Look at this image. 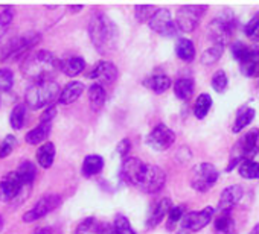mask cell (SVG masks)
Returning <instances> with one entry per match:
<instances>
[{"instance_id": "cell-17", "label": "cell", "mask_w": 259, "mask_h": 234, "mask_svg": "<svg viewBox=\"0 0 259 234\" xmlns=\"http://www.w3.org/2000/svg\"><path fill=\"white\" fill-rule=\"evenodd\" d=\"M242 187L235 184V186H229L226 187L221 195H220V201H218V211H230L241 199H242Z\"/></svg>"}, {"instance_id": "cell-42", "label": "cell", "mask_w": 259, "mask_h": 234, "mask_svg": "<svg viewBox=\"0 0 259 234\" xmlns=\"http://www.w3.org/2000/svg\"><path fill=\"white\" fill-rule=\"evenodd\" d=\"M183 214H185V208H183L182 205L171 207V210H169V213H168V229H172L174 225H176L177 222L182 220Z\"/></svg>"}, {"instance_id": "cell-43", "label": "cell", "mask_w": 259, "mask_h": 234, "mask_svg": "<svg viewBox=\"0 0 259 234\" xmlns=\"http://www.w3.org/2000/svg\"><path fill=\"white\" fill-rule=\"evenodd\" d=\"M98 228H99V225H98L96 219H95V217H87V219H84V220L78 225L76 231H78L79 234H90V232L98 231Z\"/></svg>"}, {"instance_id": "cell-53", "label": "cell", "mask_w": 259, "mask_h": 234, "mask_svg": "<svg viewBox=\"0 0 259 234\" xmlns=\"http://www.w3.org/2000/svg\"><path fill=\"white\" fill-rule=\"evenodd\" d=\"M5 34H7V31H4L2 28H0V38H2V37H4Z\"/></svg>"}, {"instance_id": "cell-24", "label": "cell", "mask_w": 259, "mask_h": 234, "mask_svg": "<svg viewBox=\"0 0 259 234\" xmlns=\"http://www.w3.org/2000/svg\"><path fill=\"white\" fill-rule=\"evenodd\" d=\"M171 79L166 76V75H153V76H148L145 81H144V85L148 88V90H151V91H154L156 94H162V93H165L166 90H169V87H171Z\"/></svg>"}, {"instance_id": "cell-51", "label": "cell", "mask_w": 259, "mask_h": 234, "mask_svg": "<svg viewBox=\"0 0 259 234\" xmlns=\"http://www.w3.org/2000/svg\"><path fill=\"white\" fill-rule=\"evenodd\" d=\"M176 234H189V231H186V229H180V231H177Z\"/></svg>"}, {"instance_id": "cell-10", "label": "cell", "mask_w": 259, "mask_h": 234, "mask_svg": "<svg viewBox=\"0 0 259 234\" xmlns=\"http://www.w3.org/2000/svg\"><path fill=\"white\" fill-rule=\"evenodd\" d=\"M165 183H166V173L163 172V169L154 164H147L139 187L145 193H157L163 189Z\"/></svg>"}, {"instance_id": "cell-16", "label": "cell", "mask_w": 259, "mask_h": 234, "mask_svg": "<svg viewBox=\"0 0 259 234\" xmlns=\"http://www.w3.org/2000/svg\"><path fill=\"white\" fill-rule=\"evenodd\" d=\"M117 67L113 64V63H108V61H99L90 72L89 78L90 79H95V81H99L101 82H105V84H111L117 79Z\"/></svg>"}, {"instance_id": "cell-47", "label": "cell", "mask_w": 259, "mask_h": 234, "mask_svg": "<svg viewBox=\"0 0 259 234\" xmlns=\"http://www.w3.org/2000/svg\"><path fill=\"white\" fill-rule=\"evenodd\" d=\"M98 234H114V231L110 225H99Z\"/></svg>"}, {"instance_id": "cell-21", "label": "cell", "mask_w": 259, "mask_h": 234, "mask_svg": "<svg viewBox=\"0 0 259 234\" xmlns=\"http://www.w3.org/2000/svg\"><path fill=\"white\" fill-rule=\"evenodd\" d=\"M51 131H52V122H40L38 127H35L34 130H31V131L25 136V140H26V143H29V145L43 143V142L51 136Z\"/></svg>"}, {"instance_id": "cell-31", "label": "cell", "mask_w": 259, "mask_h": 234, "mask_svg": "<svg viewBox=\"0 0 259 234\" xmlns=\"http://www.w3.org/2000/svg\"><path fill=\"white\" fill-rule=\"evenodd\" d=\"M238 172L245 180H259V163L253 160H242L238 164Z\"/></svg>"}, {"instance_id": "cell-26", "label": "cell", "mask_w": 259, "mask_h": 234, "mask_svg": "<svg viewBox=\"0 0 259 234\" xmlns=\"http://www.w3.org/2000/svg\"><path fill=\"white\" fill-rule=\"evenodd\" d=\"M104 169V158L101 155H87L82 163V175L90 178L93 175H98Z\"/></svg>"}, {"instance_id": "cell-2", "label": "cell", "mask_w": 259, "mask_h": 234, "mask_svg": "<svg viewBox=\"0 0 259 234\" xmlns=\"http://www.w3.org/2000/svg\"><path fill=\"white\" fill-rule=\"evenodd\" d=\"M58 67H60V61L52 52L37 50L25 58V61L20 66V70L25 78L31 79L32 82H40V81H51V78L55 75Z\"/></svg>"}, {"instance_id": "cell-32", "label": "cell", "mask_w": 259, "mask_h": 234, "mask_svg": "<svg viewBox=\"0 0 259 234\" xmlns=\"http://www.w3.org/2000/svg\"><path fill=\"white\" fill-rule=\"evenodd\" d=\"M212 106V97L207 94V93H201L197 100H195V105H194V114L197 119H204L207 115L209 109Z\"/></svg>"}, {"instance_id": "cell-25", "label": "cell", "mask_w": 259, "mask_h": 234, "mask_svg": "<svg viewBox=\"0 0 259 234\" xmlns=\"http://www.w3.org/2000/svg\"><path fill=\"white\" fill-rule=\"evenodd\" d=\"M55 154H57V151H55V145H54L52 142H48V143H45V145H41V146L38 148V151H37L35 157H37L38 164H40L43 169H49V167L54 164Z\"/></svg>"}, {"instance_id": "cell-40", "label": "cell", "mask_w": 259, "mask_h": 234, "mask_svg": "<svg viewBox=\"0 0 259 234\" xmlns=\"http://www.w3.org/2000/svg\"><path fill=\"white\" fill-rule=\"evenodd\" d=\"M156 7H151V5H142V7H136L135 8V17L141 22V23H148V20L151 19V16L156 13Z\"/></svg>"}, {"instance_id": "cell-27", "label": "cell", "mask_w": 259, "mask_h": 234, "mask_svg": "<svg viewBox=\"0 0 259 234\" xmlns=\"http://www.w3.org/2000/svg\"><path fill=\"white\" fill-rule=\"evenodd\" d=\"M176 53L182 61L191 63L195 58V46L188 38H179L176 43Z\"/></svg>"}, {"instance_id": "cell-44", "label": "cell", "mask_w": 259, "mask_h": 234, "mask_svg": "<svg viewBox=\"0 0 259 234\" xmlns=\"http://www.w3.org/2000/svg\"><path fill=\"white\" fill-rule=\"evenodd\" d=\"M13 19H14V10L11 7H5L2 13H0V28L4 31H8L13 23Z\"/></svg>"}, {"instance_id": "cell-48", "label": "cell", "mask_w": 259, "mask_h": 234, "mask_svg": "<svg viewBox=\"0 0 259 234\" xmlns=\"http://www.w3.org/2000/svg\"><path fill=\"white\" fill-rule=\"evenodd\" d=\"M52 231L49 229V228H40V229H37L35 231V234H51Z\"/></svg>"}, {"instance_id": "cell-29", "label": "cell", "mask_w": 259, "mask_h": 234, "mask_svg": "<svg viewBox=\"0 0 259 234\" xmlns=\"http://www.w3.org/2000/svg\"><path fill=\"white\" fill-rule=\"evenodd\" d=\"M194 79L191 78H180L174 82V93L180 100H188L194 93Z\"/></svg>"}, {"instance_id": "cell-9", "label": "cell", "mask_w": 259, "mask_h": 234, "mask_svg": "<svg viewBox=\"0 0 259 234\" xmlns=\"http://www.w3.org/2000/svg\"><path fill=\"white\" fill-rule=\"evenodd\" d=\"M215 216V208L213 207H204L201 211H189L185 213L180 223H182V229H186L189 232H197L200 229H203L204 226L209 225L210 220H213Z\"/></svg>"}, {"instance_id": "cell-39", "label": "cell", "mask_w": 259, "mask_h": 234, "mask_svg": "<svg viewBox=\"0 0 259 234\" xmlns=\"http://www.w3.org/2000/svg\"><path fill=\"white\" fill-rule=\"evenodd\" d=\"M14 85V75L10 69H0V91H10Z\"/></svg>"}, {"instance_id": "cell-23", "label": "cell", "mask_w": 259, "mask_h": 234, "mask_svg": "<svg viewBox=\"0 0 259 234\" xmlns=\"http://www.w3.org/2000/svg\"><path fill=\"white\" fill-rule=\"evenodd\" d=\"M215 234H235V220L230 211H221L213 220Z\"/></svg>"}, {"instance_id": "cell-3", "label": "cell", "mask_w": 259, "mask_h": 234, "mask_svg": "<svg viewBox=\"0 0 259 234\" xmlns=\"http://www.w3.org/2000/svg\"><path fill=\"white\" fill-rule=\"evenodd\" d=\"M60 94V87L55 81H40V82H32L31 87H28L25 99L26 103L32 109H40L43 106L52 105V102L58 97Z\"/></svg>"}, {"instance_id": "cell-46", "label": "cell", "mask_w": 259, "mask_h": 234, "mask_svg": "<svg viewBox=\"0 0 259 234\" xmlns=\"http://www.w3.org/2000/svg\"><path fill=\"white\" fill-rule=\"evenodd\" d=\"M130 148H132V145H130V140H122L119 145H117V152L125 158L126 157V154H128V151H130Z\"/></svg>"}, {"instance_id": "cell-38", "label": "cell", "mask_w": 259, "mask_h": 234, "mask_svg": "<svg viewBox=\"0 0 259 234\" xmlns=\"http://www.w3.org/2000/svg\"><path fill=\"white\" fill-rule=\"evenodd\" d=\"M227 85H229V79H227L226 72L224 70H217L215 75L212 76V88L217 93H224L227 90Z\"/></svg>"}, {"instance_id": "cell-5", "label": "cell", "mask_w": 259, "mask_h": 234, "mask_svg": "<svg viewBox=\"0 0 259 234\" xmlns=\"http://www.w3.org/2000/svg\"><path fill=\"white\" fill-rule=\"evenodd\" d=\"M236 28H238V20L229 11V13H224V14L218 16L217 19H213L209 23L207 37L212 41V44L226 46L230 41V38L233 37Z\"/></svg>"}, {"instance_id": "cell-37", "label": "cell", "mask_w": 259, "mask_h": 234, "mask_svg": "<svg viewBox=\"0 0 259 234\" xmlns=\"http://www.w3.org/2000/svg\"><path fill=\"white\" fill-rule=\"evenodd\" d=\"M113 231L114 234H136V231L130 225L128 219L123 214H117L113 222Z\"/></svg>"}, {"instance_id": "cell-19", "label": "cell", "mask_w": 259, "mask_h": 234, "mask_svg": "<svg viewBox=\"0 0 259 234\" xmlns=\"http://www.w3.org/2000/svg\"><path fill=\"white\" fill-rule=\"evenodd\" d=\"M82 91H84V84L82 82H79V81L67 82L63 87V90L60 91V94H58V102L61 105H70L76 99H79V96L82 94Z\"/></svg>"}, {"instance_id": "cell-7", "label": "cell", "mask_w": 259, "mask_h": 234, "mask_svg": "<svg viewBox=\"0 0 259 234\" xmlns=\"http://www.w3.org/2000/svg\"><path fill=\"white\" fill-rule=\"evenodd\" d=\"M207 11L206 5H185L180 7L176 17V26L182 32H192L200 25L204 13Z\"/></svg>"}, {"instance_id": "cell-33", "label": "cell", "mask_w": 259, "mask_h": 234, "mask_svg": "<svg viewBox=\"0 0 259 234\" xmlns=\"http://www.w3.org/2000/svg\"><path fill=\"white\" fill-rule=\"evenodd\" d=\"M25 119H26V105L25 103H17L10 115V124L13 130H22L25 125Z\"/></svg>"}, {"instance_id": "cell-8", "label": "cell", "mask_w": 259, "mask_h": 234, "mask_svg": "<svg viewBox=\"0 0 259 234\" xmlns=\"http://www.w3.org/2000/svg\"><path fill=\"white\" fill-rule=\"evenodd\" d=\"M148 26L151 31L163 35V37H176L179 29L176 26V22L172 20V16L169 10L166 8H157L156 13L148 20Z\"/></svg>"}, {"instance_id": "cell-30", "label": "cell", "mask_w": 259, "mask_h": 234, "mask_svg": "<svg viewBox=\"0 0 259 234\" xmlns=\"http://www.w3.org/2000/svg\"><path fill=\"white\" fill-rule=\"evenodd\" d=\"M16 175L19 177L20 183L23 186H31L32 181L35 180V175H37V169L35 166L31 163V161H23L20 163V166L17 167V170H14Z\"/></svg>"}, {"instance_id": "cell-6", "label": "cell", "mask_w": 259, "mask_h": 234, "mask_svg": "<svg viewBox=\"0 0 259 234\" xmlns=\"http://www.w3.org/2000/svg\"><path fill=\"white\" fill-rule=\"evenodd\" d=\"M220 172L210 163H200L191 170V187L200 193L210 190L218 181Z\"/></svg>"}, {"instance_id": "cell-14", "label": "cell", "mask_w": 259, "mask_h": 234, "mask_svg": "<svg viewBox=\"0 0 259 234\" xmlns=\"http://www.w3.org/2000/svg\"><path fill=\"white\" fill-rule=\"evenodd\" d=\"M145 163L136 157H125L120 167V177L125 183L132 186H139L142 175L145 172Z\"/></svg>"}, {"instance_id": "cell-36", "label": "cell", "mask_w": 259, "mask_h": 234, "mask_svg": "<svg viewBox=\"0 0 259 234\" xmlns=\"http://www.w3.org/2000/svg\"><path fill=\"white\" fill-rule=\"evenodd\" d=\"M251 53V47L244 44L242 41H235L232 44V55L238 61V64H242Z\"/></svg>"}, {"instance_id": "cell-22", "label": "cell", "mask_w": 259, "mask_h": 234, "mask_svg": "<svg viewBox=\"0 0 259 234\" xmlns=\"http://www.w3.org/2000/svg\"><path fill=\"white\" fill-rule=\"evenodd\" d=\"M254 114H256V112H254V109H253V108H250L248 105L241 106V108L238 109V114H236V119H235V122H233L232 131H233L235 134L241 133L245 127H248V125L253 122Z\"/></svg>"}, {"instance_id": "cell-45", "label": "cell", "mask_w": 259, "mask_h": 234, "mask_svg": "<svg viewBox=\"0 0 259 234\" xmlns=\"http://www.w3.org/2000/svg\"><path fill=\"white\" fill-rule=\"evenodd\" d=\"M57 115V108H55V105H49L48 108H46V111L41 114V117H40V122H52V119Z\"/></svg>"}, {"instance_id": "cell-4", "label": "cell", "mask_w": 259, "mask_h": 234, "mask_svg": "<svg viewBox=\"0 0 259 234\" xmlns=\"http://www.w3.org/2000/svg\"><path fill=\"white\" fill-rule=\"evenodd\" d=\"M257 151H259V130L253 128L251 131L241 136L239 140L233 145L230 151V163L226 167V170L230 172L242 160H251L257 154Z\"/></svg>"}, {"instance_id": "cell-15", "label": "cell", "mask_w": 259, "mask_h": 234, "mask_svg": "<svg viewBox=\"0 0 259 234\" xmlns=\"http://www.w3.org/2000/svg\"><path fill=\"white\" fill-rule=\"evenodd\" d=\"M26 186H23L16 175V172L7 173L2 181H0V201L2 202H16V199L20 196L22 190Z\"/></svg>"}, {"instance_id": "cell-49", "label": "cell", "mask_w": 259, "mask_h": 234, "mask_svg": "<svg viewBox=\"0 0 259 234\" xmlns=\"http://www.w3.org/2000/svg\"><path fill=\"white\" fill-rule=\"evenodd\" d=\"M250 234H259V223H257V225H254V228L250 231Z\"/></svg>"}, {"instance_id": "cell-52", "label": "cell", "mask_w": 259, "mask_h": 234, "mask_svg": "<svg viewBox=\"0 0 259 234\" xmlns=\"http://www.w3.org/2000/svg\"><path fill=\"white\" fill-rule=\"evenodd\" d=\"M2 228H4V217L0 216V231H2Z\"/></svg>"}, {"instance_id": "cell-50", "label": "cell", "mask_w": 259, "mask_h": 234, "mask_svg": "<svg viewBox=\"0 0 259 234\" xmlns=\"http://www.w3.org/2000/svg\"><path fill=\"white\" fill-rule=\"evenodd\" d=\"M69 8H70L72 11H75V13H78V11H81V10H82V7H81V5H78V7H69Z\"/></svg>"}, {"instance_id": "cell-13", "label": "cell", "mask_w": 259, "mask_h": 234, "mask_svg": "<svg viewBox=\"0 0 259 234\" xmlns=\"http://www.w3.org/2000/svg\"><path fill=\"white\" fill-rule=\"evenodd\" d=\"M38 40H40V35H37L34 32H28V34H25L22 37H17L14 41L7 44V47H5V50L2 53V60H16V58H19L22 53L32 49Z\"/></svg>"}, {"instance_id": "cell-11", "label": "cell", "mask_w": 259, "mask_h": 234, "mask_svg": "<svg viewBox=\"0 0 259 234\" xmlns=\"http://www.w3.org/2000/svg\"><path fill=\"white\" fill-rule=\"evenodd\" d=\"M176 142V134L172 130H169L166 125L163 124H159L157 127L153 128V131L148 134L147 137V145L157 151V152H162V151H166L172 146V143Z\"/></svg>"}, {"instance_id": "cell-41", "label": "cell", "mask_w": 259, "mask_h": 234, "mask_svg": "<svg viewBox=\"0 0 259 234\" xmlns=\"http://www.w3.org/2000/svg\"><path fill=\"white\" fill-rule=\"evenodd\" d=\"M17 146V139L14 136H7L0 143V158H7Z\"/></svg>"}, {"instance_id": "cell-1", "label": "cell", "mask_w": 259, "mask_h": 234, "mask_svg": "<svg viewBox=\"0 0 259 234\" xmlns=\"http://www.w3.org/2000/svg\"><path fill=\"white\" fill-rule=\"evenodd\" d=\"M89 35L95 49L105 55L116 49L119 31L116 23L107 14L95 13L89 22Z\"/></svg>"}, {"instance_id": "cell-12", "label": "cell", "mask_w": 259, "mask_h": 234, "mask_svg": "<svg viewBox=\"0 0 259 234\" xmlns=\"http://www.w3.org/2000/svg\"><path fill=\"white\" fill-rule=\"evenodd\" d=\"M60 204H61V198L58 195H45L34 204V207L29 211H26L23 214V222L38 220V219L45 217L46 214L52 213Z\"/></svg>"}, {"instance_id": "cell-20", "label": "cell", "mask_w": 259, "mask_h": 234, "mask_svg": "<svg viewBox=\"0 0 259 234\" xmlns=\"http://www.w3.org/2000/svg\"><path fill=\"white\" fill-rule=\"evenodd\" d=\"M60 69L66 76H76L84 72L85 69V61L81 56H67L60 61Z\"/></svg>"}, {"instance_id": "cell-34", "label": "cell", "mask_w": 259, "mask_h": 234, "mask_svg": "<svg viewBox=\"0 0 259 234\" xmlns=\"http://www.w3.org/2000/svg\"><path fill=\"white\" fill-rule=\"evenodd\" d=\"M224 52V46H218V44H212L209 49H206L201 55V63L206 64V66H210L213 63H217L221 55Z\"/></svg>"}, {"instance_id": "cell-35", "label": "cell", "mask_w": 259, "mask_h": 234, "mask_svg": "<svg viewBox=\"0 0 259 234\" xmlns=\"http://www.w3.org/2000/svg\"><path fill=\"white\" fill-rule=\"evenodd\" d=\"M244 34L251 41H259V11L244 26Z\"/></svg>"}, {"instance_id": "cell-28", "label": "cell", "mask_w": 259, "mask_h": 234, "mask_svg": "<svg viewBox=\"0 0 259 234\" xmlns=\"http://www.w3.org/2000/svg\"><path fill=\"white\" fill-rule=\"evenodd\" d=\"M89 99H90V106L93 111H99L102 109L105 99H107V93L104 90V87L101 84H93L89 88Z\"/></svg>"}, {"instance_id": "cell-18", "label": "cell", "mask_w": 259, "mask_h": 234, "mask_svg": "<svg viewBox=\"0 0 259 234\" xmlns=\"http://www.w3.org/2000/svg\"><path fill=\"white\" fill-rule=\"evenodd\" d=\"M171 207H172V202H171V199H168V198H163V199L156 201V202L151 205V208H150L148 219H147V225H148L150 228L157 226V225L163 220V217L169 213Z\"/></svg>"}]
</instances>
